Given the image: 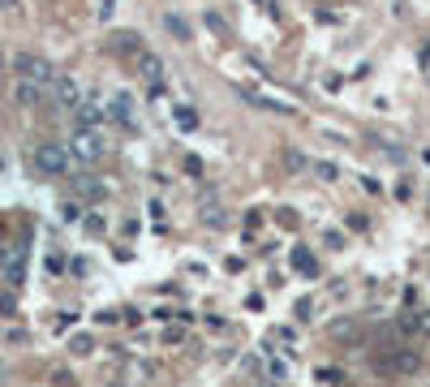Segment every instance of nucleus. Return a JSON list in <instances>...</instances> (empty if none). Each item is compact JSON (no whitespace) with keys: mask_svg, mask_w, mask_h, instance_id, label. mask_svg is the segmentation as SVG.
<instances>
[{"mask_svg":"<svg viewBox=\"0 0 430 387\" xmlns=\"http://www.w3.org/2000/svg\"><path fill=\"white\" fill-rule=\"evenodd\" d=\"M173 117H177L181 129H194V125H198V112H194L190 103H177V108H173Z\"/></svg>","mask_w":430,"mask_h":387,"instance_id":"obj_9","label":"nucleus"},{"mask_svg":"<svg viewBox=\"0 0 430 387\" xmlns=\"http://www.w3.org/2000/svg\"><path fill=\"white\" fill-rule=\"evenodd\" d=\"M52 95H57L61 108H78V82L74 78H57L52 82Z\"/></svg>","mask_w":430,"mask_h":387,"instance_id":"obj_7","label":"nucleus"},{"mask_svg":"<svg viewBox=\"0 0 430 387\" xmlns=\"http://www.w3.org/2000/svg\"><path fill=\"white\" fill-rule=\"evenodd\" d=\"M374 366H379V374H417L422 357H417L413 349H392L388 357H379Z\"/></svg>","mask_w":430,"mask_h":387,"instance_id":"obj_4","label":"nucleus"},{"mask_svg":"<svg viewBox=\"0 0 430 387\" xmlns=\"http://www.w3.org/2000/svg\"><path fill=\"white\" fill-rule=\"evenodd\" d=\"M112 117H117L121 125H129V99H125V95H121V99L112 103Z\"/></svg>","mask_w":430,"mask_h":387,"instance_id":"obj_13","label":"nucleus"},{"mask_svg":"<svg viewBox=\"0 0 430 387\" xmlns=\"http://www.w3.org/2000/svg\"><path fill=\"white\" fill-rule=\"evenodd\" d=\"M134 61H138V69H142V78L159 86V78H164V61H159V57H155V52H138V57H134Z\"/></svg>","mask_w":430,"mask_h":387,"instance_id":"obj_5","label":"nucleus"},{"mask_svg":"<svg viewBox=\"0 0 430 387\" xmlns=\"http://www.w3.org/2000/svg\"><path fill=\"white\" fill-rule=\"evenodd\" d=\"M164 26H168L177 39H190V22H185L181 13H164Z\"/></svg>","mask_w":430,"mask_h":387,"instance_id":"obj_10","label":"nucleus"},{"mask_svg":"<svg viewBox=\"0 0 430 387\" xmlns=\"http://www.w3.org/2000/svg\"><path fill=\"white\" fill-rule=\"evenodd\" d=\"M74 159H82V163H99L103 159V134H95V129H74V138H69V146H65Z\"/></svg>","mask_w":430,"mask_h":387,"instance_id":"obj_2","label":"nucleus"},{"mask_svg":"<svg viewBox=\"0 0 430 387\" xmlns=\"http://www.w3.org/2000/svg\"><path fill=\"white\" fill-rule=\"evenodd\" d=\"M0 69H5V52H0Z\"/></svg>","mask_w":430,"mask_h":387,"instance_id":"obj_18","label":"nucleus"},{"mask_svg":"<svg viewBox=\"0 0 430 387\" xmlns=\"http://www.w3.org/2000/svg\"><path fill=\"white\" fill-rule=\"evenodd\" d=\"M43 95H47L43 86H35V82H18V103H22V108H39Z\"/></svg>","mask_w":430,"mask_h":387,"instance_id":"obj_8","label":"nucleus"},{"mask_svg":"<svg viewBox=\"0 0 430 387\" xmlns=\"http://www.w3.org/2000/svg\"><path fill=\"white\" fill-rule=\"evenodd\" d=\"M293 267H301V271H310V275H314V258H310L306 250H293Z\"/></svg>","mask_w":430,"mask_h":387,"instance_id":"obj_14","label":"nucleus"},{"mask_svg":"<svg viewBox=\"0 0 430 387\" xmlns=\"http://www.w3.org/2000/svg\"><path fill=\"white\" fill-rule=\"evenodd\" d=\"M74 353H91V340L86 336H74Z\"/></svg>","mask_w":430,"mask_h":387,"instance_id":"obj_17","label":"nucleus"},{"mask_svg":"<svg viewBox=\"0 0 430 387\" xmlns=\"http://www.w3.org/2000/svg\"><path fill=\"white\" fill-rule=\"evenodd\" d=\"M30 159H35V173H39V177H61V173L69 168V151H65L61 142H39Z\"/></svg>","mask_w":430,"mask_h":387,"instance_id":"obj_1","label":"nucleus"},{"mask_svg":"<svg viewBox=\"0 0 430 387\" xmlns=\"http://www.w3.org/2000/svg\"><path fill=\"white\" fill-rule=\"evenodd\" d=\"M74 117H78V129H95V134H99L103 108H99V103H78V108H74Z\"/></svg>","mask_w":430,"mask_h":387,"instance_id":"obj_6","label":"nucleus"},{"mask_svg":"<svg viewBox=\"0 0 430 387\" xmlns=\"http://www.w3.org/2000/svg\"><path fill=\"white\" fill-rule=\"evenodd\" d=\"M18 310V301H13V293H5V297H0V314H13Z\"/></svg>","mask_w":430,"mask_h":387,"instance_id":"obj_16","label":"nucleus"},{"mask_svg":"<svg viewBox=\"0 0 430 387\" xmlns=\"http://www.w3.org/2000/svg\"><path fill=\"white\" fill-rule=\"evenodd\" d=\"M13 69L22 74V82H35V86H47V82H57L52 65H47L43 57H35V52H22V57L13 61Z\"/></svg>","mask_w":430,"mask_h":387,"instance_id":"obj_3","label":"nucleus"},{"mask_svg":"<svg viewBox=\"0 0 430 387\" xmlns=\"http://www.w3.org/2000/svg\"><path fill=\"white\" fill-rule=\"evenodd\" d=\"M314 173H318L322 181H336V177H340V168H336V163H314Z\"/></svg>","mask_w":430,"mask_h":387,"instance_id":"obj_15","label":"nucleus"},{"mask_svg":"<svg viewBox=\"0 0 430 387\" xmlns=\"http://www.w3.org/2000/svg\"><path fill=\"white\" fill-rule=\"evenodd\" d=\"M74 190H78L82 198H95V194H99V185H95L91 177H78V181H74Z\"/></svg>","mask_w":430,"mask_h":387,"instance_id":"obj_12","label":"nucleus"},{"mask_svg":"<svg viewBox=\"0 0 430 387\" xmlns=\"http://www.w3.org/2000/svg\"><path fill=\"white\" fill-rule=\"evenodd\" d=\"M112 47H117V52H134V57L142 52V47H134V35H125V30H121V35H112Z\"/></svg>","mask_w":430,"mask_h":387,"instance_id":"obj_11","label":"nucleus"}]
</instances>
